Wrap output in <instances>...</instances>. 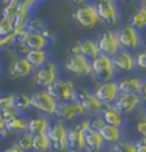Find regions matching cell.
I'll list each match as a JSON object with an SVG mask.
<instances>
[{
    "label": "cell",
    "mask_w": 146,
    "mask_h": 152,
    "mask_svg": "<svg viewBox=\"0 0 146 152\" xmlns=\"http://www.w3.org/2000/svg\"><path fill=\"white\" fill-rule=\"evenodd\" d=\"M58 103L72 102L77 99L78 88L71 79L58 78L55 83L50 85L46 89Z\"/></svg>",
    "instance_id": "1"
},
{
    "label": "cell",
    "mask_w": 146,
    "mask_h": 152,
    "mask_svg": "<svg viewBox=\"0 0 146 152\" xmlns=\"http://www.w3.org/2000/svg\"><path fill=\"white\" fill-rule=\"evenodd\" d=\"M31 109L37 111L39 114H44L47 117H54L55 110L58 102L46 91L39 89L30 94Z\"/></svg>",
    "instance_id": "2"
},
{
    "label": "cell",
    "mask_w": 146,
    "mask_h": 152,
    "mask_svg": "<svg viewBox=\"0 0 146 152\" xmlns=\"http://www.w3.org/2000/svg\"><path fill=\"white\" fill-rule=\"evenodd\" d=\"M92 77L98 81H110L113 80L116 75V70L113 65L111 56L100 54L92 61Z\"/></svg>",
    "instance_id": "3"
},
{
    "label": "cell",
    "mask_w": 146,
    "mask_h": 152,
    "mask_svg": "<svg viewBox=\"0 0 146 152\" xmlns=\"http://www.w3.org/2000/svg\"><path fill=\"white\" fill-rule=\"evenodd\" d=\"M58 78H60L58 66L53 61H48L45 65L34 70L32 73L33 84L39 89H47Z\"/></svg>",
    "instance_id": "4"
},
{
    "label": "cell",
    "mask_w": 146,
    "mask_h": 152,
    "mask_svg": "<svg viewBox=\"0 0 146 152\" xmlns=\"http://www.w3.org/2000/svg\"><path fill=\"white\" fill-rule=\"evenodd\" d=\"M68 129L66 124L54 119L47 130V135L52 142L53 152H65L68 150Z\"/></svg>",
    "instance_id": "5"
},
{
    "label": "cell",
    "mask_w": 146,
    "mask_h": 152,
    "mask_svg": "<svg viewBox=\"0 0 146 152\" xmlns=\"http://www.w3.org/2000/svg\"><path fill=\"white\" fill-rule=\"evenodd\" d=\"M64 69L71 76L76 78H88L92 76V61L80 54L69 55L64 63Z\"/></svg>",
    "instance_id": "6"
},
{
    "label": "cell",
    "mask_w": 146,
    "mask_h": 152,
    "mask_svg": "<svg viewBox=\"0 0 146 152\" xmlns=\"http://www.w3.org/2000/svg\"><path fill=\"white\" fill-rule=\"evenodd\" d=\"M85 114L86 111L84 110L82 105L76 99L72 102L58 103L56 110H55L54 117L55 119L64 122V124H69V122L76 121L80 118H84Z\"/></svg>",
    "instance_id": "7"
},
{
    "label": "cell",
    "mask_w": 146,
    "mask_h": 152,
    "mask_svg": "<svg viewBox=\"0 0 146 152\" xmlns=\"http://www.w3.org/2000/svg\"><path fill=\"white\" fill-rule=\"evenodd\" d=\"M72 17L80 28L86 30H92L100 22L95 4H86L84 6L77 7Z\"/></svg>",
    "instance_id": "8"
},
{
    "label": "cell",
    "mask_w": 146,
    "mask_h": 152,
    "mask_svg": "<svg viewBox=\"0 0 146 152\" xmlns=\"http://www.w3.org/2000/svg\"><path fill=\"white\" fill-rule=\"evenodd\" d=\"M95 7L100 17V21L106 24L108 26H116L119 23V12L114 1L111 0H97Z\"/></svg>",
    "instance_id": "9"
},
{
    "label": "cell",
    "mask_w": 146,
    "mask_h": 152,
    "mask_svg": "<svg viewBox=\"0 0 146 152\" xmlns=\"http://www.w3.org/2000/svg\"><path fill=\"white\" fill-rule=\"evenodd\" d=\"M92 93L95 94V96L100 99L104 105L113 104L115 102V99L119 97V95H120L118 81H115V80L98 83Z\"/></svg>",
    "instance_id": "10"
},
{
    "label": "cell",
    "mask_w": 146,
    "mask_h": 152,
    "mask_svg": "<svg viewBox=\"0 0 146 152\" xmlns=\"http://www.w3.org/2000/svg\"><path fill=\"white\" fill-rule=\"evenodd\" d=\"M97 45L100 48V54L113 56L114 54L121 49V46L119 44V39L115 31L105 30L103 31L97 38Z\"/></svg>",
    "instance_id": "11"
},
{
    "label": "cell",
    "mask_w": 146,
    "mask_h": 152,
    "mask_svg": "<svg viewBox=\"0 0 146 152\" xmlns=\"http://www.w3.org/2000/svg\"><path fill=\"white\" fill-rule=\"evenodd\" d=\"M119 44L121 46L122 49L127 50H136L138 49L140 46V37H139L138 31L134 29L131 25L127 24L123 25L119 31H116Z\"/></svg>",
    "instance_id": "12"
},
{
    "label": "cell",
    "mask_w": 146,
    "mask_h": 152,
    "mask_svg": "<svg viewBox=\"0 0 146 152\" xmlns=\"http://www.w3.org/2000/svg\"><path fill=\"white\" fill-rule=\"evenodd\" d=\"M77 101L82 105L84 110L86 111V114H89V115L95 113H100V111L104 107V104L95 96V94L92 91L86 89V88L78 89Z\"/></svg>",
    "instance_id": "13"
},
{
    "label": "cell",
    "mask_w": 146,
    "mask_h": 152,
    "mask_svg": "<svg viewBox=\"0 0 146 152\" xmlns=\"http://www.w3.org/2000/svg\"><path fill=\"white\" fill-rule=\"evenodd\" d=\"M70 55L73 54H80L88 58L89 61H92L98 55H100V48L97 45V41L90 38H85L81 40H78L76 44L70 47Z\"/></svg>",
    "instance_id": "14"
},
{
    "label": "cell",
    "mask_w": 146,
    "mask_h": 152,
    "mask_svg": "<svg viewBox=\"0 0 146 152\" xmlns=\"http://www.w3.org/2000/svg\"><path fill=\"white\" fill-rule=\"evenodd\" d=\"M20 38L23 40L29 50H48L52 44V39L47 37L44 32H24Z\"/></svg>",
    "instance_id": "15"
},
{
    "label": "cell",
    "mask_w": 146,
    "mask_h": 152,
    "mask_svg": "<svg viewBox=\"0 0 146 152\" xmlns=\"http://www.w3.org/2000/svg\"><path fill=\"white\" fill-rule=\"evenodd\" d=\"M34 69L24 56H16L8 65V75L13 79H25L32 76Z\"/></svg>",
    "instance_id": "16"
},
{
    "label": "cell",
    "mask_w": 146,
    "mask_h": 152,
    "mask_svg": "<svg viewBox=\"0 0 146 152\" xmlns=\"http://www.w3.org/2000/svg\"><path fill=\"white\" fill-rule=\"evenodd\" d=\"M143 102L139 95H130V94H120L115 99L113 105L121 114H129L134 112Z\"/></svg>",
    "instance_id": "17"
},
{
    "label": "cell",
    "mask_w": 146,
    "mask_h": 152,
    "mask_svg": "<svg viewBox=\"0 0 146 152\" xmlns=\"http://www.w3.org/2000/svg\"><path fill=\"white\" fill-rule=\"evenodd\" d=\"M113 65L116 71L121 72H130L132 71L136 64H135V56L127 49H120L118 50L112 57Z\"/></svg>",
    "instance_id": "18"
},
{
    "label": "cell",
    "mask_w": 146,
    "mask_h": 152,
    "mask_svg": "<svg viewBox=\"0 0 146 152\" xmlns=\"http://www.w3.org/2000/svg\"><path fill=\"white\" fill-rule=\"evenodd\" d=\"M39 1L40 0H12L10 4H8L6 7H4L1 17L5 20H8V21H12L13 16H14V12L16 10L30 12L31 8Z\"/></svg>",
    "instance_id": "19"
},
{
    "label": "cell",
    "mask_w": 146,
    "mask_h": 152,
    "mask_svg": "<svg viewBox=\"0 0 146 152\" xmlns=\"http://www.w3.org/2000/svg\"><path fill=\"white\" fill-rule=\"evenodd\" d=\"M50 122H52L50 117H47L44 114L32 117L28 120V132L33 136L39 134H45L50 126Z\"/></svg>",
    "instance_id": "20"
},
{
    "label": "cell",
    "mask_w": 146,
    "mask_h": 152,
    "mask_svg": "<svg viewBox=\"0 0 146 152\" xmlns=\"http://www.w3.org/2000/svg\"><path fill=\"white\" fill-rule=\"evenodd\" d=\"M143 80L137 77L123 78L118 81L120 94H130V95H139L143 87Z\"/></svg>",
    "instance_id": "21"
},
{
    "label": "cell",
    "mask_w": 146,
    "mask_h": 152,
    "mask_svg": "<svg viewBox=\"0 0 146 152\" xmlns=\"http://www.w3.org/2000/svg\"><path fill=\"white\" fill-rule=\"evenodd\" d=\"M85 149L94 152H102L105 146V142L100 136V132L89 128L87 132H85Z\"/></svg>",
    "instance_id": "22"
},
{
    "label": "cell",
    "mask_w": 146,
    "mask_h": 152,
    "mask_svg": "<svg viewBox=\"0 0 146 152\" xmlns=\"http://www.w3.org/2000/svg\"><path fill=\"white\" fill-rule=\"evenodd\" d=\"M85 148V132L79 130L74 126L69 127V129H68V149L82 151Z\"/></svg>",
    "instance_id": "23"
},
{
    "label": "cell",
    "mask_w": 146,
    "mask_h": 152,
    "mask_svg": "<svg viewBox=\"0 0 146 152\" xmlns=\"http://www.w3.org/2000/svg\"><path fill=\"white\" fill-rule=\"evenodd\" d=\"M100 115L105 125L110 126H115V127H121L123 124L122 114L116 110L113 104L111 105H104L103 110L100 111Z\"/></svg>",
    "instance_id": "24"
},
{
    "label": "cell",
    "mask_w": 146,
    "mask_h": 152,
    "mask_svg": "<svg viewBox=\"0 0 146 152\" xmlns=\"http://www.w3.org/2000/svg\"><path fill=\"white\" fill-rule=\"evenodd\" d=\"M28 118L24 114H18L14 118L6 121V130L8 134L20 135L24 132H28Z\"/></svg>",
    "instance_id": "25"
},
{
    "label": "cell",
    "mask_w": 146,
    "mask_h": 152,
    "mask_svg": "<svg viewBox=\"0 0 146 152\" xmlns=\"http://www.w3.org/2000/svg\"><path fill=\"white\" fill-rule=\"evenodd\" d=\"M100 134L102 138L104 140L105 144L113 145L120 140H122V130L121 127H115V126H110L105 125L102 129L100 130Z\"/></svg>",
    "instance_id": "26"
},
{
    "label": "cell",
    "mask_w": 146,
    "mask_h": 152,
    "mask_svg": "<svg viewBox=\"0 0 146 152\" xmlns=\"http://www.w3.org/2000/svg\"><path fill=\"white\" fill-rule=\"evenodd\" d=\"M34 70L41 68L49 61L47 50H29L24 56Z\"/></svg>",
    "instance_id": "27"
},
{
    "label": "cell",
    "mask_w": 146,
    "mask_h": 152,
    "mask_svg": "<svg viewBox=\"0 0 146 152\" xmlns=\"http://www.w3.org/2000/svg\"><path fill=\"white\" fill-rule=\"evenodd\" d=\"M13 105L20 114H24L31 109V96L26 93L13 94Z\"/></svg>",
    "instance_id": "28"
},
{
    "label": "cell",
    "mask_w": 146,
    "mask_h": 152,
    "mask_svg": "<svg viewBox=\"0 0 146 152\" xmlns=\"http://www.w3.org/2000/svg\"><path fill=\"white\" fill-rule=\"evenodd\" d=\"M52 142L49 137L45 134H39L33 136L32 141V152H52Z\"/></svg>",
    "instance_id": "29"
},
{
    "label": "cell",
    "mask_w": 146,
    "mask_h": 152,
    "mask_svg": "<svg viewBox=\"0 0 146 152\" xmlns=\"http://www.w3.org/2000/svg\"><path fill=\"white\" fill-rule=\"evenodd\" d=\"M129 25H131L134 29L140 31L146 28V10L144 8L139 7L136 9L130 16Z\"/></svg>",
    "instance_id": "30"
},
{
    "label": "cell",
    "mask_w": 146,
    "mask_h": 152,
    "mask_svg": "<svg viewBox=\"0 0 146 152\" xmlns=\"http://www.w3.org/2000/svg\"><path fill=\"white\" fill-rule=\"evenodd\" d=\"M32 141H33V135H31L29 132H24L16 136L15 144L23 151L32 152Z\"/></svg>",
    "instance_id": "31"
},
{
    "label": "cell",
    "mask_w": 146,
    "mask_h": 152,
    "mask_svg": "<svg viewBox=\"0 0 146 152\" xmlns=\"http://www.w3.org/2000/svg\"><path fill=\"white\" fill-rule=\"evenodd\" d=\"M111 151H113V152H136V146H135V143H132V142L124 141V140H120L119 142H116L115 144L111 145Z\"/></svg>",
    "instance_id": "32"
},
{
    "label": "cell",
    "mask_w": 146,
    "mask_h": 152,
    "mask_svg": "<svg viewBox=\"0 0 146 152\" xmlns=\"http://www.w3.org/2000/svg\"><path fill=\"white\" fill-rule=\"evenodd\" d=\"M47 29L46 22L40 17H31L26 31L29 32H44Z\"/></svg>",
    "instance_id": "33"
},
{
    "label": "cell",
    "mask_w": 146,
    "mask_h": 152,
    "mask_svg": "<svg viewBox=\"0 0 146 152\" xmlns=\"http://www.w3.org/2000/svg\"><path fill=\"white\" fill-rule=\"evenodd\" d=\"M13 109V94H0V112L4 113Z\"/></svg>",
    "instance_id": "34"
},
{
    "label": "cell",
    "mask_w": 146,
    "mask_h": 152,
    "mask_svg": "<svg viewBox=\"0 0 146 152\" xmlns=\"http://www.w3.org/2000/svg\"><path fill=\"white\" fill-rule=\"evenodd\" d=\"M89 120V125H90V128L92 129H95L97 132H100L104 126H105V122L103 120L100 113H95V114H90V117L88 118Z\"/></svg>",
    "instance_id": "35"
},
{
    "label": "cell",
    "mask_w": 146,
    "mask_h": 152,
    "mask_svg": "<svg viewBox=\"0 0 146 152\" xmlns=\"http://www.w3.org/2000/svg\"><path fill=\"white\" fill-rule=\"evenodd\" d=\"M135 64L142 71L146 72V49L140 50L136 56H135Z\"/></svg>",
    "instance_id": "36"
},
{
    "label": "cell",
    "mask_w": 146,
    "mask_h": 152,
    "mask_svg": "<svg viewBox=\"0 0 146 152\" xmlns=\"http://www.w3.org/2000/svg\"><path fill=\"white\" fill-rule=\"evenodd\" d=\"M136 130L142 137L146 138V118L143 120H139L136 125Z\"/></svg>",
    "instance_id": "37"
},
{
    "label": "cell",
    "mask_w": 146,
    "mask_h": 152,
    "mask_svg": "<svg viewBox=\"0 0 146 152\" xmlns=\"http://www.w3.org/2000/svg\"><path fill=\"white\" fill-rule=\"evenodd\" d=\"M8 135L7 130H6V120L4 119L2 114L0 112V142Z\"/></svg>",
    "instance_id": "38"
},
{
    "label": "cell",
    "mask_w": 146,
    "mask_h": 152,
    "mask_svg": "<svg viewBox=\"0 0 146 152\" xmlns=\"http://www.w3.org/2000/svg\"><path fill=\"white\" fill-rule=\"evenodd\" d=\"M135 146H136V152H146V138L140 137L135 143Z\"/></svg>",
    "instance_id": "39"
},
{
    "label": "cell",
    "mask_w": 146,
    "mask_h": 152,
    "mask_svg": "<svg viewBox=\"0 0 146 152\" xmlns=\"http://www.w3.org/2000/svg\"><path fill=\"white\" fill-rule=\"evenodd\" d=\"M97 0H71V2L77 6V7H80V6H84L86 4H95Z\"/></svg>",
    "instance_id": "40"
},
{
    "label": "cell",
    "mask_w": 146,
    "mask_h": 152,
    "mask_svg": "<svg viewBox=\"0 0 146 152\" xmlns=\"http://www.w3.org/2000/svg\"><path fill=\"white\" fill-rule=\"evenodd\" d=\"M1 152H25V151H23V150H21L17 145L14 143L13 145H10V146H8V148H6L5 150H2Z\"/></svg>",
    "instance_id": "41"
},
{
    "label": "cell",
    "mask_w": 146,
    "mask_h": 152,
    "mask_svg": "<svg viewBox=\"0 0 146 152\" xmlns=\"http://www.w3.org/2000/svg\"><path fill=\"white\" fill-rule=\"evenodd\" d=\"M139 96L142 97L143 101H146V81L143 83V87H142V91H140Z\"/></svg>",
    "instance_id": "42"
},
{
    "label": "cell",
    "mask_w": 146,
    "mask_h": 152,
    "mask_svg": "<svg viewBox=\"0 0 146 152\" xmlns=\"http://www.w3.org/2000/svg\"><path fill=\"white\" fill-rule=\"evenodd\" d=\"M12 0H0V6L1 7H6L8 4H10Z\"/></svg>",
    "instance_id": "43"
},
{
    "label": "cell",
    "mask_w": 146,
    "mask_h": 152,
    "mask_svg": "<svg viewBox=\"0 0 146 152\" xmlns=\"http://www.w3.org/2000/svg\"><path fill=\"white\" fill-rule=\"evenodd\" d=\"M139 7L144 8L146 10V0H140V6Z\"/></svg>",
    "instance_id": "44"
},
{
    "label": "cell",
    "mask_w": 146,
    "mask_h": 152,
    "mask_svg": "<svg viewBox=\"0 0 146 152\" xmlns=\"http://www.w3.org/2000/svg\"><path fill=\"white\" fill-rule=\"evenodd\" d=\"M65 152H82V151H79V150H73V149H68Z\"/></svg>",
    "instance_id": "45"
},
{
    "label": "cell",
    "mask_w": 146,
    "mask_h": 152,
    "mask_svg": "<svg viewBox=\"0 0 146 152\" xmlns=\"http://www.w3.org/2000/svg\"><path fill=\"white\" fill-rule=\"evenodd\" d=\"M144 113H145V118H146V105H145V107H144Z\"/></svg>",
    "instance_id": "46"
},
{
    "label": "cell",
    "mask_w": 146,
    "mask_h": 152,
    "mask_svg": "<svg viewBox=\"0 0 146 152\" xmlns=\"http://www.w3.org/2000/svg\"><path fill=\"white\" fill-rule=\"evenodd\" d=\"M0 75H1V64H0Z\"/></svg>",
    "instance_id": "47"
},
{
    "label": "cell",
    "mask_w": 146,
    "mask_h": 152,
    "mask_svg": "<svg viewBox=\"0 0 146 152\" xmlns=\"http://www.w3.org/2000/svg\"><path fill=\"white\" fill-rule=\"evenodd\" d=\"M124 1H134V0H124Z\"/></svg>",
    "instance_id": "48"
},
{
    "label": "cell",
    "mask_w": 146,
    "mask_h": 152,
    "mask_svg": "<svg viewBox=\"0 0 146 152\" xmlns=\"http://www.w3.org/2000/svg\"><path fill=\"white\" fill-rule=\"evenodd\" d=\"M111 1H114V0H111Z\"/></svg>",
    "instance_id": "49"
},
{
    "label": "cell",
    "mask_w": 146,
    "mask_h": 152,
    "mask_svg": "<svg viewBox=\"0 0 146 152\" xmlns=\"http://www.w3.org/2000/svg\"><path fill=\"white\" fill-rule=\"evenodd\" d=\"M110 152H113V151H110Z\"/></svg>",
    "instance_id": "50"
}]
</instances>
